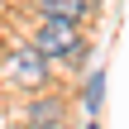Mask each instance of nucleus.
<instances>
[{"mask_svg":"<svg viewBox=\"0 0 129 129\" xmlns=\"http://www.w3.org/2000/svg\"><path fill=\"white\" fill-rule=\"evenodd\" d=\"M43 14H57V19H81V14H86V0H43Z\"/></svg>","mask_w":129,"mask_h":129,"instance_id":"obj_4","label":"nucleus"},{"mask_svg":"<svg viewBox=\"0 0 129 129\" xmlns=\"http://www.w3.org/2000/svg\"><path fill=\"white\" fill-rule=\"evenodd\" d=\"M48 57H81L86 48H81V38H77V19H57V14H48L43 19V29H38V38H34Z\"/></svg>","mask_w":129,"mask_h":129,"instance_id":"obj_1","label":"nucleus"},{"mask_svg":"<svg viewBox=\"0 0 129 129\" xmlns=\"http://www.w3.org/2000/svg\"><path fill=\"white\" fill-rule=\"evenodd\" d=\"M101 96H105V72L86 77V110H101Z\"/></svg>","mask_w":129,"mask_h":129,"instance_id":"obj_5","label":"nucleus"},{"mask_svg":"<svg viewBox=\"0 0 129 129\" xmlns=\"http://www.w3.org/2000/svg\"><path fill=\"white\" fill-rule=\"evenodd\" d=\"M86 129H101V124H86Z\"/></svg>","mask_w":129,"mask_h":129,"instance_id":"obj_7","label":"nucleus"},{"mask_svg":"<svg viewBox=\"0 0 129 129\" xmlns=\"http://www.w3.org/2000/svg\"><path fill=\"white\" fill-rule=\"evenodd\" d=\"M48 62H53V57H48L38 43H24V48L14 53V81L29 86V91H38V86L48 81Z\"/></svg>","mask_w":129,"mask_h":129,"instance_id":"obj_2","label":"nucleus"},{"mask_svg":"<svg viewBox=\"0 0 129 129\" xmlns=\"http://www.w3.org/2000/svg\"><path fill=\"white\" fill-rule=\"evenodd\" d=\"M48 129H67V120H62V124H48Z\"/></svg>","mask_w":129,"mask_h":129,"instance_id":"obj_6","label":"nucleus"},{"mask_svg":"<svg viewBox=\"0 0 129 129\" xmlns=\"http://www.w3.org/2000/svg\"><path fill=\"white\" fill-rule=\"evenodd\" d=\"M62 120H67L62 96H38V101L24 110V124H29V129H48V124H62Z\"/></svg>","mask_w":129,"mask_h":129,"instance_id":"obj_3","label":"nucleus"}]
</instances>
